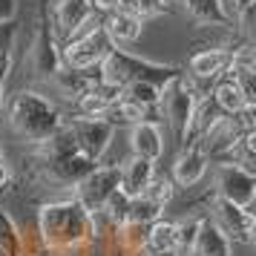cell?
Wrapping results in <instances>:
<instances>
[{"instance_id": "5", "label": "cell", "mask_w": 256, "mask_h": 256, "mask_svg": "<svg viewBox=\"0 0 256 256\" xmlns=\"http://www.w3.org/2000/svg\"><path fill=\"white\" fill-rule=\"evenodd\" d=\"M213 193L216 198H224L230 204L250 210L256 198V173L233 162H219L213 170Z\"/></svg>"}, {"instance_id": "11", "label": "cell", "mask_w": 256, "mask_h": 256, "mask_svg": "<svg viewBox=\"0 0 256 256\" xmlns=\"http://www.w3.org/2000/svg\"><path fill=\"white\" fill-rule=\"evenodd\" d=\"M239 138H242V130L236 127V121H233L230 116H219V118H213V124H210L193 144H198V150L204 152L208 158L224 162L228 152L236 147Z\"/></svg>"}, {"instance_id": "8", "label": "cell", "mask_w": 256, "mask_h": 256, "mask_svg": "<svg viewBox=\"0 0 256 256\" xmlns=\"http://www.w3.org/2000/svg\"><path fill=\"white\" fill-rule=\"evenodd\" d=\"M210 219L216 222L228 242H239V244H254L256 242V219H254V210L239 208V204H230L224 198L213 196V210L208 213Z\"/></svg>"}, {"instance_id": "16", "label": "cell", "mask_w": 256, "mask_h": 256, "mask_svg": "<svg viewBox=\"0 0 256 256\" xmlns=\"http://www.w3.org/2000/svg\"><path fill=\"white\" fill-rule=\"evenodd\" d=\"M32 66H35V72L40 78H52L60 70V46L55 44V35L49 29L46 18H44L35 44H32Z\"/></svg>"}, {"instance_id": "15", "label": "cell", "mask_w": 256, "mask_h": 256, "mask_svg": "<svg viewBox=\"0 0 256 256\" xmlns=\"http://www.w3.org/2000/svg\"><path fill=\"white\" fill-rule=\"evenodd\" d=\"M156 173H158V170H156L152 162L138 158V156H127L124 162L118 164V176H121V178H118V190L127 193L130 198H136L147 190V184L152 182Z\"/></svg>"}, {"instance_id": "38", "label": "cell", "mask_w": 256, "mask_h": 256, "mask_svg": "<svg viewBox=\"0 0 256 256\" xmlns=\"http://www.w3.org/2000/svg\"><path fill=\"white\" fill-rule=\"evenodd\" d=\"M0 256H3V254H0Z\"/></svg>"}, {"instance_id": "27", "label": "cell", "mask_w": 256, "mask_h": 256, "mask_svg": "<svg viewBox=\"0 0 256 256\" xmlns=\"http://www.w3.org/2000/svg\"><path fill=\"white\" fill-rule=\"evenodd\" d=\"M164 208H158L156 202H150L147 196H136L130 198V210H127V222H136V224H150V222L162 219Z\"/></svg>"}, {"instance_id": "7", "label": "cell", "mask_w": 256, "mask_h": 256, "mask_svg": "<svg viewBox=\"0 0 256 256\" xmlns=\"http://www.w3.org/2000/svg\"><path fill=\"white\" fill-rule=\"evenodd\" d=\"M118 164H95L90 176H84L78 184L72 187V196L78 198L86 213H98L104 208V202L118 190Z\"/></svg>"}, {"instance_id": "23", "label": "cell", "mask_w": 256, "mask_h": 256, "mask_svg": "<svg viewBox=\"0 0 256 256\" xmlns=\"http://www.w3.org/2000/svg\"><path fill=\"white\" fill-rule=\"evenodd\" d=\"M144 118H156V112H152V110H144V106H138V104H132V101L121 98V95H118L116 101L110 104V110H106V121L116 130L118 127H132V124H138Z\"/></svg>"}, {"instance_id": "26", "label": "cell", "mask_w": 256, "mask_h": 256, "mask_svg": "<svg viewBox=\"0 0 256 256\" xmlns=\"http://www.w3.org/2000/svg\"><path fill=\"white\" fill-rule=\"evenodd\" d=\"M121 98H127L132 104H138V106H144V110H152V112H156L158 98H162V86H156V84H150V81H132L121 90Z\"/></svg>"}, {"instance_id": "17", "label": "cell", "mask_w": 256, "mask_h": 256, "mask_svg": "<svg viewBox=\"0 0 256 256\" xmlns=\"http://www.w3.org/2000/svg\"><path fill=\"white\" fill-rule=\"evenodd\" d=\"M118 90H112V86H106V84H92L86 92H81L75 101H72V106H75V116L81 118H106V110H110V104L118 98Z\"/></svg>"}, {"instance_id": "12", "label": "cell", "mask_w": 256, "mask_h": 256, "mask_svg": "<svg viewBox=\"0 0 256 256\" xmlns=\"http://www.w3.org/2000/svg\"><path fill=\"white\" fill-rule=\"evenodd\" d=\"M208 170H210V158L198 150V144H187V147H182L178 156H176L173 170H170V182H173L176 187L190 190V187H196L198 182L208 176Z\"/></svg>"}, {"instance_id": "1", "label": "cell", "mask_w": 256, "mask_h": 256, "mask_svg": "<svg viewBox=\"0 0 256 256\" xmlns=\"http://www.w3.org/2000/svg\"><path fill=\"white\" fill-rule=\"evenodd\" d=\"M35 236L46 256H81L92 248V216L75 196L52 198L38 208Z\"/></svg>"}, {"instance_id": "33", "label": "cell", "mask_w": 256, "mask_h": 256, "mask_svg": "<svg viewBox=\"0 0 256 256\" xmlns=\"http://www.w3.org/2000/svg\"><path fill=\"white\" fill-rule=\"evenodd\" d=\"M12 72V52L0 58V110H3V86H6V78Z\"/></svg>"}, {"instance_id": "22", "label": "cell", "mask_w": 256, "mask_h": 256, "mask_svg": "<svg viewBox=\"0 0 256 256\" xmlns=\"http://www.w3.org/2000/svg\"><path fill=\"white\" fill-rule=\"evenodd\" d=\"M116 236L121 256H147V224L124 222V224H118Z\"/></svg>"}, {"instance_id": "2", "label": "cell", "mask_w": 256, "mask_h": 256, "mask_svg": "<svg viewBox=\"0 0 256 256\" xmlns=\"http://www.w3.org/2000/svg\"><path fill=\"white\" fill-rule=\"evenodd\" d=\"M64 118L66 116L58 110V104L35 90H20L6 104V121H9L12 132L32 147L44 144L49 136H55L64 127Z\"/></svg>"}, {"instance_id": "35", "label": "cell", "mask_w": 256, "mask_h": 256, "mask_svg": "<svg viewBox=\"0 0 256 256\" xmlns=\"http://www.w3.org/2000/svg\"><path fill=\"white\" fill-rule=\"evenodd\" d=\"M9 182H12V170H9L6 158H0V190H3V187H9Z\"/></svg>"}, {"instance_id": "3", "label": "cell", "mask_w": 256, "mask_h": 256, "mask_svg": "<svg viewBox=\"0 0 256 256\" xmlns=\"http://www.w3.org/2000/svg\"><path fill=\"white\" fill-rule=\"evenodd\" d=\"M178 75H182L178 66L156 64L150 58L132 55L127 49H110L106 58L101 60V66H98V81L106 84V86H112V90H118V92L132 81H150L156 86H167Z\"/></svg>"}, {"instance_id": "29", "label": "cell", "mask_w": 256, "mask_h": 256, "mask_svg": "<svg viewBox=\"0 0 256 256\" xmlns=\"http://www.w3.org/2000/svg\"><path fill=\"white\" fill-rule=\"evenodd\" d=\"M176 190H178V187L170 182V176H158L156 173L152 176V182L147 184V190H144L141 196H147L150 202H156L158 208H167V204L176 198Z\"/></svg>"}, {"instance_id": "13", "label": "cell", "mask_w": 256, "mask_h": 256, "mask_svg": "<svg viewBox=\"0 0 256 256\" xmlns=\"http://www.w3.org/2000/svg\"><path fill=\"white\" fill-rule=\"evenodd\" d=\"M130 156L147 158L152 164L164 156V130L156 118H144L130 127Z\"/></svg>"}, {"instance_id": "4", "label": "cell", "mask_w": 256, "mask_h": 256, "mask_svg": "<svg viewBox=\"0 0 256 256\" xmlns=\"http://www.w3.org/2000/svg\"><path fill=\"white\" fill-rule=\"evenodd\" d=\"M202 98H204V95H202ZM196 104H198V95H196V90L190 86V81L184 78V72H182L178 78H173L167 86H162V98H158L156 112L167 121L170 132H173L176 141H178V147H182V141H184V136H187V127H190V121H193Z\"/></svg>"}, {"instance_id": "36", "label": "cell", "mask_w": 256, "mask_h": 256, "mask_svg": "<svg viewBox=\"0 0 256 256\" xmlns=\"http://www.w3.org/2000/svg\"><path fill=\"white\" fill-rule=\"evenodd\" d=\"M147 256H176V250H164V254H147Z\"/></svg>"}, {"instance_id": "10", "label": "cell", "mask_w": 256, "mask_h": 256, "mask_svg": "<svg viewBox=\"0 0 256 256\" xmlns=\"http://www.w3.org/2000/svg\"><path fill=\"white\" fill-rule=\"evenodd\" d=\"M95 164L90 156L84 152H70V156H60V158H49V162H40L38 158V176L49 182V184L58 187H75L84 176H90L95 170Z\"/></svg>"}, {"instance_id": "6", "label": "cell", "mask_w": 256, "mask_h": 256, "mask_svg": "<svg viewBox=\"0 0 256 256\" xmlns=\"http://www.w3.org/2000/svg\"><path fill=\"white\" fill-rule=\"evenodd\" d=\"M64 127L72 132L75 138V147L78 152L90 156L92 162H104L110 144L116 138V127L106 121V118H81V116H72V118H64Z\"/></svg>"}, {"instance_id": "32", "label": "cell", "mask_w": 256, "mask_h": 256, "mask_svg": "<svg viewBox=\"0 0 256 256\" xmlns=\"http://www.w3.org/2000/svg\"><path fill=\"white\" fill-rule=\"evenodd\" d=\"M12 38H14V20L0 24V58L12 52Z\"/></svg>"}, {"instance_id": "14", "label": "cell", "mask_w": 256, "mask_h": 256, "mask_svg": "<svg viewBox=\"0 0 256 256\" xmlns=\"http://www.w3.org/2000/svg\"><path fill=\"white\" fill-rule=\"evenodd\" d=\"M101 29H104L106 40L112 44V49H124L132 46L144 32V18H138L130 9H118V12L101 18Z\"/></svg>"}, {"instance_id": "20", "label": "cell", "mask_w": 256, "mask_h": 256, "mask_svg": "<svg viewBox=\"0 0 256 256\" xmlns=\"http://www.w3.org/2000/svg\"><path fill=\"white\" fill-rule=\"evenodd\" d=\"M190 256H233V244L228 242V236L216 228V222L210 216H202L198 236Z\"/></svg>"}, {"instance_id": "18", "label": "cell", "mask_w": 256, "mask_h": 256, "mask_svg": "<svg viewBox=\"0 0 256 256\" xmlns=\"http://www.w3.org/2000/svg\"><path fill=\"white\" fill-rule=\"evenodd\" d=\"M90 14L92 12H90L86 0H58L55 9H52V26H55L52 35H58L60 44H64V40L90 18Z\"/></svg>"}, {"instance_id": "19", "label": "cell", "mask_w": 256, "mask_h": 256, "mask_svg": "<svg viewBox=\"0 0 256 256\" xmlns=\"http://www.w3.org/2000/svg\"><path fill=\"white\" fill-rule=\"evenodd\" d=\"M210 101H213V106L219 110L222 116H236L242 106H256L250 104L248 98H244L242 86L233 81L230 75H222L219 81H213V86H210Z\"/></svg>"}, {"instance_id": "37", "label": "cell", "mask_w": 256, "mask_h": 256, "mask_svg": "<svg viewBox=\"0 0 256 256\" xmlns=\"http://www.w3.org/2000/svg\"><path fill=\"white\" fill-rule=\"evenodd\" d=\"M0 158H3V150H0Z\"/></svg>"}, {"instance_id": "21", "label": "cell", "mask_w": 256, "mask_h": 256, "mask_svg": "<svg viewBox=\"0 0 256 256\" xmlns=\"http://www.w3.org/2000/svg\"><path fill=\"white\" fill-rule=\"evenodd\" d=\"M178 3H182V12L190 14L202 26H230L222 0H178Z\"/></svg>"}, {"instance_id": "28", "label": "cell", "mask_w": 256, "mask_h": 256, "mask_svg": "<svg viewBox=\"0 0 256 256\" xmlns=\"http://www.w3.org/2000/svg\"><path fill=\"white\" fill-rule=\"evenodd\" d=\"M127 210H130V196H127V193H121V190H116V193L104 202V208L98 210V213L104 216L106 224L118 228V224H124V222H127Z\"/></svg>"}, {"instance_id": "30", "label": "cell", "mask_w": 256, "mask_h": 256, "mask_svg": "<svg viewBox=\"0 0 256 256\" xmlns=\"http://www.w3.org/2000/svg\"><path fill=\"white\" fill-rule=\"evenodd\" d=\"M127 9L147 20V18H156V14L167 12L170 9V0H127Z\"/></svg>"}, {"instance_id": "24", "label": "cell", "mask_w": 256, "mask_h": 256, "mask_svg": "<svg viewBox=\"0 0 256 256\" xmlns=\"http://www.w3.org/2000/svg\"><path fill=\"white\" fill-rule=\"evenodd\" d=\"M164 250H176V222L162 216L147 224V254H164Z\"/></svg>"}, {"instance_id": "9", "label": "cell", "mask_w": 256, "mask_h": 256, "mask_svg": "<svg viewBox=\"0 0 256 256\" xmlns=\"http://www.w3.org/2000/svg\"><path fill=\"white\" fill-rule=\"evenodd\" d=\"M110 49H112V44L106 40L104 29H98V32H92V35H86V38L60 44V66H66V70H81V72L98 70Z\"/></svg>"}, {"instance_id": "34", "label": "cell", "mask_w": 256, "mask_h": 256, "mask_svg": "<svg viewBox=\"0 0 256 256\" xmlns=\"http://www.w3.org/2000/svg\"><path fill=\"white\" fill-rule=\"evenodd\" d=\"M18 14V0H0V24H9Z\"/></svg>"}, {"instance_id": "31", "label": "cell", "mask_w": 256, "mask_h": 256, "mask_svg": "<svg viewBox=\"0 0 256 256\" xmlns=\"http://www.w3.org/2000/svg\"><path fill=\"white\" fill-rule=\"evenodd\" d=\"M256 0H222V6H224V14H228V20H236V18H242L248 9H254Z\"/></svg>"}, {"instance_id": "25", "label": "cell", "mask_w": 256, "mask_h": 256, "mask_svg": "<svg viewBox=\"0 0 256 256\" xmlns=\"http://www.w3.org/2000/svg\"><path fill=\"white\" fill-rule=\"evenodd\" d=\"M0 254L3 256H24V233L18 222L0 208Z\"/></svg>"}]
</instances>
